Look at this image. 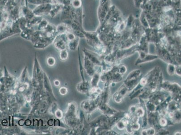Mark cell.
<instances>
[{
  "instance_id": "6da1fadb",
  "label": "cell",
  "mask_w": 181,
  "mask_h": 135,
  "mask_svg": "<svg viewBox=\"0 0 181 135\" xmlns=\"http://www.w3.org/2000/svg\"><path fill=\"white\" fill-rule=\"evenodd\" d=\"M160 88L168 92L171 96L181 94V86L176 82L163 81L160 85Z\"/></svg>"
},
{
  "instance_id": "7a4b0ae2",
  "label": "cell",
  "mask_w": 181,
  "mask_h": 135,
  "mask_svg": "<svg viewBox=\"0 0 181 135\" xmlns=\"http://www.w3.org/2000/svg\"><path fill=\"white\" fill-rule=\"evenodd\" d=\"M169 95L168 92L160 88L152 93L148 100L157 106L164 101Z\"/></svg>"
},
{
  "instance_id": "3957f363",
  "label": "cell",
  "mask_w": 181,
  "mask_h": 135,
  "mask_svg": "<svg viewBox=\"0 0 181 135\" xmlns=\"http://www.w3.org/2000/svg\"><path fill=\"white\" fill-rule=\"evenodd\" d=\"M129 92L127 88L124 84L121 86L120 88L114 94L113 99L114 102L117 103H120L123 102L126 95Z\"/></svg>"
},
{
  "instance_id": "277c9868",
  "label": "cell",
  "mask_w": 181,
  "mask_h": 135,
  "mask_svg": "<svg viewBox=\"0 0 181 135\" xmlns=\"http://www.w3.org/2000/svg\"><path fill=\"white\" fill-rule=\"evenodd\" d=\"M110 86L107 83H104V89L99 95V104H108L110 99L111 91Z\"/></svg>"
},
{
  "instance_id": "5b68a950",
  "label": "cell",
  "mask_w": 181,
  "mask_h": 135,
  "mask_svg": "<svg viewBox=\"0 0 181 135\" xmlns=\"http://www.w3.org/2000/svg\"><path fill=\"white\" fill-rule=\"evenodd\" d=\"M125 112L126 111H119L114 115L109 117L108 125V129H112L114 126H115L116 123L124 117Z\"/></svg>"
},
{
  "instance_id": "8992f818",
  "label": "cell",
  "mask_w": 181,
  "mask_h": 135,
  "mask_svg": "<svg viewBox=\"0 0 181 135\" xmlns=\"http://www.w3.org/2000/svg\"><path fill=\"white\" fill-rule=\"evenodd\" d=\"M98 109L100 110L103 114L108 116H111L117 113L119 110H115L110 107L108 104H99L98 105Z\"/></svg>"
},
{
  "instance_id": "52a82bcc",
  "label": "cell",
  "mask_w": 181,
  "mask_h": 135,
  "mask_svg": "<svg viewBox=\"0 0 181 135\" xmlns=\"http://www.w3.org/2000/svg\"><path fill=\"white\" fill-rule=\"evenodd\" d=\"M84 67L87 74L89 76H93L97 70L95 69V66H96L90 61L86 56L84 58Z\"/></svg>"
},
{
  "instance_id": "ba28073f",
  "label": "cell",
  "mask_w": 181,
  "mask_h": 135,
  "mask_svg": "<svg viewBox=\"0 0 181 135\" xmlns=\"http://www.w3.org/2000/svg\"><path fill=\"white\" fill-rule=\"evenodd\" d=\"M101 66L99 67V69L96 71L93 75L92 76V79L90 82V87H97L98 84L100 82L101 75Z\"/></svg>"
},
{
  "instance_id": "9c48e42d",
  "label": "cell",
  "mask_w": 181,
  "mask_h": 135,
  "mask_svg": "<svg viewBox=\"0 0 181 135\" xmlns=\"http://www.w3.org/2000/svg\"><path fill=\"white\" fill-rule=\"evenodd\" d=\"M168 112H174L181 110V103L176 102L174 100H171L168 104L167 107Z\"/></svg>"
},
{
  "instance_id": "30bf717a",
  "label": "cell",
  "mask_w": 181,
  "mask_h": 135,
  "mask_svg": "<svg viewBox=\"0 0 181 135\" xmlns=\"http://www.w3.org/2000/svg\"><path fill=\"white\" fill-rule=\"evenodd\" d=\"M77 87L78 91L83 94L88 93L90 87V83L86 80L78 84Z\"/></svg>"
},
{
  "instance_id": "8fae6325",
  "label": "cell",
  "mask_w": 181,
  "mask_h": 135,
  "mask_svg": "<svg viewBox=\"0 0 181 135\" xmlns=\"http://www.w3.org/2000/svg\"><path fill=\"white\" fill-rule=\"evenodd\" d=\"M160 128H164L170 125H173L172 123L169 121L167 118L159 115L158 120Z\"/></svg>"
},
{
  "instance_id": "7c38bea8",
  "label": "cell",
  "mask_w": 181,
  "mask_h": 135,
  "mask_svg": "<svg viewBox=\"0 0 181 135\" xmlns=\"http://www.w3.org/2000/svg\"><path fill=\"white\" fill-rule=\"evenodd\" d=\"M159 58L157 55H151V54H148L146 55L145 57L143 59L142 61L139 62L137 63L136 65H138V64H142L144 63L152 61H155L156 59H158Z\"/></svg>"
},
{
  "instance_id": "4fadbf2b",
  "label": "cell",
  "mask_w": 181,
  "mask_h": 135,
  "mask_svg": "<svg viewBox=\"0 0 181 135\" xmlns=\"http://www.w3.org/2000/svg\"><path fill=\"white\" fill-rule=\"evenodd\" d=\"M129 122L128 120L125 119L124 117L121 119L118 123H116L115 126L117 127V129L119 130H123L125 129L127 125L129 124Z\"/></svg>"
},
{
  "instance_id": "5bb4252c",
  "label": "cell",
  "mask_w": 181,
  "mask_h": 135,
  "mask_svg": "<svg viewBox=\"0 0 181 135\" xmlns=\"http://www.w3.org/2000/svg\"><path fill=\"white\" fill-rule=\"evenodd\" d=\"M146 107L147 112H155L156 110V106L151 101L148 100V101L145 104Z\"/></svg>"
},
{
  "instance_id": "9a60e30c",
  "label": "cell",
  "mask_w": 181,
  "mask_h": 135,
  "mask_svg": "<svg viewBox=\"0 0 181 135\" xmlns=\"http://www.w3.org/2000/svg\"><path fill=\"white\" fill-rule=\"evenodd\" d=\"M156 130L153 127H151L147 129H144L140 132V135H156Z\"/></svg>"
},
{
  "instance_id": "2e32d148",
  "label": "cell",
  "mask_w": 181,
  "mask_h": 135,
  "mask_svg": "<svg viewBox=\"0 0 181 135\" xmlns=\"http://www.w3.org/2000/svg\"><path fill=\"white\" fill-rule=\"evenodd\" d=\"M96 135H119V134L112 129H103L96 132Z\"/></svg>"
},
{
  "instance_id": "e0dca14e",
  "label": "cell",
  "mask_w": 181,
  "mask_h": 135,
  "mask_svg": "<svg viewBox=\"0 0 181 135\" xmlns=\"http://www.w3.org/2000/svg\"><path fill=\"white\" fill-rule=\"evenodd\" d=\"M172 123L174 124L177 123H181V110L174 112Z\"/></svg>"
},
{
  "instance_id": "ac0fdd59",
  "label": "cell",
  "mask_w": 181,
  "mask_h": 135,
  "mask_svg": "<svg viewBox=\"0 0 181 135\" xmlns=\"http://www.w3.org/2000/svg\"><path fill=\"white\" fill-rule=\"evenodd\" d=\"M176 66V65L173 64H168V65L167 67V71L168 74L169 75L173 76L175 74Z\"/></svg>"
},
{
  "instance_id": "d6986e66",
  "label": "cell",
  "mask_w": 181,
  "mask_h": 135,
  "mask_svg": "<svg viewBox=\"0 0 181 135\" xmlns=\"http://www.w3.org/2000/svg\"><path fill=\"white\" fill-rule=\"evenodd\" d=\"M127 71V68L126 66L124 64H119L118 67V72L122 75H124Z\"/></svg>"
},
{
  "instance_id": "ffe728a7",
  "label": "cell",
  "mask_w": 181,
  "mask_h": 135,
  "mask_svg": "<svg viewBox=\"0 0 181 135\" xmlns=\"http://www.w3.org/2000/svg\"><path fill=\"white\" fill-rule=\"evenodd\" d=\"M169 131L164 128H160L156 131V135H169Z\"/></svg>"
},
{
  "instance_id": "44dd1931",
  "label": "cell",
  "mask_w": 181,
  "mask_h": 135,
  "mask_svg": "<svg viewBox=\"0 0 181 135\" xmlns=\"http://www.w3.org/2000/svg\"><path fill=\"white\" fill-rule=\"evenodd\" d=\"M175 74L178 76L181 77V65H177L176 66Z\"/></svg>"
},
{
  "instance_id": "7402d4cb",
  "label": "cell",
  "mask_w": 181,
  "mask_h": 135,
  "mask_svg": "<svg viewBox=\"0 0 181 135\" xmlns=\"http://www.w3.org/2000/svg\"><path fill=\"white\" fill-rule=\"evenodd\" d=\"M55 63H56V61L53 57H49L47 59V64L49 66H53L55 64Z\"/></svg>"
},
{
  "instance_id": "603a6c76",
  "label": "cell",
  "mask_w": 181,
  "mask_h": 135,
  "mask_svg": "<svg viewBox=\"0 0 181 135\" xmlns=\"http://www.w3.org/2000/svg\"><path fill=\"white\" fill-rule=\"evenodd\" d=\"M174 135H181V131H177V132H176L175 133V134H174Z\"/></svg>"
}]
</instances>
